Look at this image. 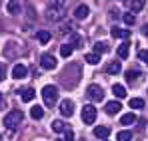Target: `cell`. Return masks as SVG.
<instances>
[{
  "label": "cell",
  "mask_w": 148,
  "mask_h": 141,
  "mask_svg": "<svg viewBox=\"0 0 148 141\" xmlns=\"http://www.w3.org/2000/svg\"><path fill=\"white\" fill-rule=\"evenodd\" d=\"M116 139H118V141H132V131L124 129V131L118 133V137H116Z\"/></svg>",
  "instance_id": "25"
},
{
  "label": "cell",
  "mask_w": 148,
  "mask_h": 141,
  "mask_svg": "<svg viewBox=\"0 0 148 141\" xmlns=\"http://www.w3.org/2000/svg\"><path fill=\"white\" fill-rule=\"evenodd\" d=\"M86 92H88V95H90L94 101H102V99H104V92H102V88L96 86V84H90Z\"/></svg>",
  "instance_id": "5"
},
{
  "label": "cell",
  "mask_w": 148,
  "mask_h": 141,
  "mask_svg": "<svg viewBox=\"0 0 148 141\" xmlns=\"http://www.w3.org/2000/svg\"><path fill=\"white\" fill-rule=\"evenodd\" d=\"M60 113L64 115V117H70L74 113V103L72 99H62V103H60Z\"/></svg>",
  "instance_id": "7"
},
{
  "label": "cell",
  "mask_w": 148,
  "mask_h": 141,
  "mask_svg": "<svg viewBox=\"0 0 148 141\" xmlns=\"http://www.w3.org/2000/svg\"><path fill=\"white\" fill-rule=\"evenodd\" d=\"M36 38H38V42H42V44H48L50 42V34L46 30H40V32L36 34Z\"/></svg>",
  "instance_id": "23"
},
{
  "label": "cell",
  "mask_w": 148,
  "mask_h": 141,
  "mask_svg": "<svg viewBox=\"0 0 148 141\" xmlns=\"http://www.w3.org/2000/svg\"><path fill=\"white\" fill-rule=\"evenodd\" d=\"M128 50H130V44H128V42H122V44L118 46V50H116V54L124 60V58H128Z\"/></svg>",
  "instance_id": "15"
},
{
  "label": "cell",
  "mask_w": 148,
  "mask_h": 141,
  "mask_svg": "<svg viewBox=\"0 0 148 141\" xmlns=\"http://www.w3.org/2000/svg\"><path fill=\"white\" fill-rule=\"evenodd\" d=\"M0 105H2V94H0Z\"/></svg>",
  "instance_id": "36"
},
{
  "label": "cell",
  "mask_w": 148,
  "mask_h": 141,
  "mask_svg": "<svg viewBox=\"0 0 148 141\" xmlns=\"http://www.w3.org/2000/svg\"><path fill=\"white\" fill-rule=\"evenodd\" d=\"M0 141H4V137H2V135H0Z\"/></svg>",
  "instance_id": "37"
},
{
  "label": "cell",
  "mask_w": 148,
  "mask_h": 141,
  "mask_svg": "<svg viewBox=\"0 0 148 141\" xmlns=\"http://www.w3.org/2000/svg\"><path fill=\"white\" fill-rule=\"evenodd\" d=\"M128 103H130L132 109H142V107H144V99H140V97H132Z\"/></svg>",
  "instance_id": "20"
},
{
  "label": "cell",
  "mask_w": 148,
  "mask_h": 141,
  "mask_svg": "<svg viewBox=\"0 0 148 141\" xmlns=\"http://www.w3.org/2000/svg\"><path fill=\"white\" fill-rule=\"evenodd\" d=\"M142 34H144V36H148V24L144 26V28H142Z\"/></svg>",
  "instance_id": "35"
},
{
  "label": "cell",
  "mask_w": 148,
  "mask_h": 141,
  "mask_svg": "<svg viewBox=\"0 0 148 141\" xmlns=\"http://www.w3.org/2000/svg\"><path fill=\"white\" fill-rule=\"evenodd\" d=\"M96 115H98V111H96V107H94V105L86 103V105L82 107V121H84L86 125L94 123V121H96Z\"/></svg>",
  "instance_id": "3"
},
{
  "label": "cell",
  "mask_w": 148,
  "mask_h": 141,
  "mask_svg": "<svg viewBox=\"0 0 148 141\" xmlns=\"http://www.w3.org/2000/svg\"><path fill=\"white\" fill-rule=\"evenodd\" d=\"M40 64H42L44 70H54V68H56V58H54L52 54H42Z\"/></svg>",
  "instance_id": "6"
},
{
  "label": "cell",
  "mask_w": 148,
  "mask_h": 141,
  "mask_svg": "<svg viewBox=\"0 0 148 141\" xmlns=\"http://www.w3.org/2000/svg\"><path fill=\"white\" fill-rule=\"evenodd\" d=\"M70 54H72V46L70 44H64V46L60 48V56L62 58H70Z\"/></svg>",
  "instance_id": "28"
},
{
  "label": "cell",
  "mask_w": 148,
  "mask_h": 141,
  "mask_svg": "<svg viewBox=\"0 0 148 141\" xmlns=\"http://www.w3.org/2000/svg\"><path fill=\"white\" fill-rule=\"evenodd\" d=\"M26 74H28V70H26L24 64H16V66L12 68V78H16V80H22V78H26Z\"/></svg>",
  "instance_id": "8"
},
{
  "label": "cell",
  "mask_w": 148,
  "mask_h": 141,
  "mask_svg": "<svg viewBox=\"0 0 148 141\" xmlns=\"http://www.w3.org/2000/svg\"><path fill=\"white\" fill-rule=\"evenodd\" d=\"M62 16H64V8L50 6L48 10H46V18H48L50 22H58V20H62Z\"/></svg>",
  "instance_id": "4"
},
{
  "label": "cell",
  "mask_w": 148,
  "mask_h": 141,
  "mask_svg": "<svg viewBox=\"0 0 148 141\" xmlns=\"http://www.w3.org/2000/svg\"><path fill=\"white\" fill-rule=\"evenodd\" d=\"M34 90H32V88H28V90H22V92H20V97H22V101H32V99H34Z\"/></svg>",
  "instance_id": "16"
},
{
  "label": "cell",
  "mask_w": 148,
  "mask_h": 141,
  "mask_svg": "<svg viewBox=\"0 0 148 141\" xmlns=\"http://www.w3.org/2000/svg\"><path fill=\"white\" fill-rule=\"evenodd\" d=\"M138 58L148 66V50H140V52H138Z\"/></svg>",
  "instance_id": "30"
},
{
  "label": "cell",
  "mask_w": 148,
  "mask_h": 141,
  "mask_svg": "<svg viewBox=\"0 0 148 141\" xmlns=\"http://www.w3.org/2000/svg\"><path fill=\"white\" fill-rule=\"evenodd\" d=\"M68 127H66V123L64 121H52V131H56V133H62V131H66Z\"/></svg>",
  "instance_id": "18"
},
{
  "label": "cell",
  "mask_w": 148,
  "mask_h": 141,
  "mask_svg": "<svg viewBox=\"0 0 148 141\" xmlns=\"http://www.w3.org/2000/svg\"><path fill=\"white\" fill-rule=\"evenodd\" d=\"M120 68H122V66H120V62H112V64H108L106 72H108V74H118Z\"/></svg>",
  "instance_id": "27"
},
{
  "label": "cell",
  "mask_w": 148,
  "mask_h": 141,
  "mask_svg": "<svg viewBox=\"0 0 148 141\" xmlns=\"http://www.w3.org/2000/svg\"><path fill=\"white\" fill-rule=\"evenodd\" d=\"M2 80H4V66L0 64V82H2Z\"/></svg>",
  "instance_id": "34"
},
{
  "label": "cell",
  "mask_w": 148,
  "mask_h": 141,
  "mask_svg": "<svg viewBox=\"0 0 148 141\" xmlns=\"http://www.w3.org/2000/svg\"><path fill=\"white\" fill-rule=\"evenodd\" d=\"M136 121V115L134 113H124L122 119H120V125H130V123H134Z\"/></svg>",
  "instance_id": "22"
},
{
  "label": "cell",
  "mask_w": 148,
  "mask_h": 141,
  "mask_svg": "<svg viewBox=\"0 0 148 141\" xmlns=\"http://www.w3.org/2000/svg\"><path fill=\"white\" fill-rule=\"evenodd\" d=\"M88 14H90V10H88V6H86V4H80V6L74 10V18H78V20H84Z\"/></svg>",
  "instance_id": "9"
},
{
  "label": "cell",
  "mask_w": 148,
  "mask_h": 141,
  "mask_svg": "<svg viewBox=\"0 0 148 141\" xmlns=\"http://www.w3.org/2000/svg\"><path fill=\"white\" fill-rule=\"evenodd\" d=\"M6 8H8L10 14H20V4H18V0H10Z\"/></svg>",
  "instance_id": "17"
},
{
  "label": "cell",
  "mask_w": 148,
  "mask_h": 141,
  "mask_svg": "<svg viewBox=\"0 0 148 141\" xmlns=\"http://www.w3.org/2000/svg\"><path fill=\"white\" fill-rule=\"evenodd\" d=\"M136 78L140 80V72H134V70L126 72V82H130V84H134V82H136Z\"/></svg>",
  "instance_id": "24"
},
{
  "label": "cell",
  "mask_w": 148,
  "mask_h": 141,
  "mask_svg": "<svg viewBox=\"0 0 148 141\" xmlns=\"http://www.w3.org/2000/svg\"><path fill=\"white\" fill-rule=\"evenodd\" d=\"M72 42L76 44V48H80V44H82V40H80V36H76V34H72Z\"/></svg>",
  "instance_id": "32"
},
{
  "label": "cell",
  "mask_w": 148,
  "mask_h": 141,
  "mask_svg": "<svg viewBox=\"0 0 148 141\" xmlns=\"http://www.w3.org/2000/svg\"><path fill=\"white\" fill-rule=\"evenodd\" d=\"M22 119H24V113H22L20 109H12L10 113L4 115V125H6L8 129H14L16 125H20Z\"/></svg>",
  "instance_id": "1"
},
{
  "label": "cell",
  "mask_w": 148,
  "mask_h": 141,
  "mask_svg": "<svg viewBox=\"0 0 148 141\" xmlns=\"http://www.w3.org/2000/svg\"><path fill=\"white\" fill-rule=\"evenodd\" d=\"M56 97H58V90H56L54 86H44V88H42V99H44V103H46L48 107L56 103Z\"/></svg>",
  "instance_id": "2"
},
{
  "label": "cell",
  "mask_w": 148,
  "mask_h": 141,
  "mask_svg": "<svg viewBox=\"0 0 148 141\" xmlns=\"http://www.w3.org/2000/svg\"><path fill=\"white\" fill-rule=\"evenodd\" d=\"M64 141H74V133L70 131V129L64 131Z\"/></svg>",
  "instance_id": "31"
},
{
  "label": "cell",
  "mask_w": 148,
  "mask_h": 141,
  "mask_svg": "<svg viewBox=\"0 0 148 141\" xmlns=\"http://www.w3.org/2000/svg\"><path fill=\"white\" fill-rule=\"evenodd\" d=\"M122 20H124V24H128V26H132V24L136 22V16H134L132 12H128V14H124V16H122Z\"/></svg>",
  "instance_id": "29"
},
{
  "label": "cell",
  "mask_w": 148,
  "mask_h": 141,
  "mask_svg": "<svg viewBox=\"0 0 148 141\" xmlns=\"http://www.w3.org/2000/svg\"><path fill=\"white\" fill-rule=\"evenodd\" d=\"M108 135H110V129L106 125H98L94 129V137H98V139H108Z\"/></svg>",
  "instance_id": "11"
},
{
  "label": "cell",
  "mask_w": 148,
  "mask_h": 141,
  "mask_svg": "<svg viewBox=\"0 0 148 141\" xmlns=\"http://www.w3.org/2000/svg\"><path fill=\"white\" fill-rule=\"evenodd\" d=\"M104 52H108V46H106V44H104V42H96V44H94V54H104Z\"/></svg>",
  "instance_id": "26"
},
{
  "label": "cell",
  "mask_w": 148,
  "mask_h": 141,
  "mask_svg": "<svg viewBox=\"0 0 148 141\" xmlns=\"http://www.w3.org/2000/svg\"><path fill=\"white\" fill-rule=\"evenodd\" d=\"M120 109H122V105H120L118 101H108V103H106V113H108V115H116Z\"/></svg>",
  "instance_id": "10"
},
{
  "label": "cell",
  "mask_w": 148,
  "mask_h": 141,
  "mask_svg": "<svg viewBox=\"0 0 148 141\" xmlns=\"http://www.w3.org/2000/svg\"><path fill=\"white\" fill-rule=\"evenodd\" d=\"M112 36H114V38H122V40H126V38L130 36V30H122V28L114 26V28H112Z\"/></svg>",
  "instance_id": "12"
},
{
  "label": "cell",
  "mask_w": 148,
  "mask_h": 141,
  "mask_svg": "<svg viewBox=\"0 0 148 141\" xmlns=\"http://www.w3.org/2000/svg\"><path fill=\"white\" fill-rule=\"evenodd\" d=\"M112 94L116 95L118 99H124V97H126V88L120 86V84H114V86H112Z\"/></svg>",
  "instance_id": "13"
},
{
  "label": "cell",
  "mask_w": 148,
  "mask_h": 141,
  "mask_svg": "<svg viewBox=\"0 0 148 141\" xmlns=\"http://www.w3.org/2000/svg\"><path fill=\"white\" fill-rule=\"evenodd\" d=\"M44 115V109L40 107V105H32V109H30V117L32 119H42Z\"/></svg>",
  "instance_id": "14"
},
{
  "label": "cell",
  "mask_w": 148,
  "mask_h": 141,
  "mask_svg": "<svg viewBox=\"0 0 148 141\" xmlns=\"http://www.w3.org/2000/svg\"><path fill=\"white\" fill-rule=\"evenodd\" d=\"M104 141H106V139H104Z\"/></svg>",
  "instance_id": "39"
},
{
  "label": "cell",
  "mask_w": 148,
  "mask_h": 141,
  "mask_svg": "<svg viewBox=\"0 0 148 141\" xmlns=\"http://www.w3.org/2000/svg\"><path fill=\"white\" fill-rule=\"evenodd\" d=\"M84 60H86L90 66H96V64H100V56H98V54H94V52H92V54H86V58H84Z\"/></svg>",
  "instance_id": "21"
},
{
  "label": "cell",
  "mask_w": 148,
  "mask_h": 141,
  "mask_svg": "<svg viewBox=\"0 0 148 141\" xmlns=\"http://www.w3.org/2000/svg\"><path fill=\"white\" fill-rule=\"evenodd\" d=\"M144 8V0H130V10H132V14L134 12H140Z\"/></svg>",
  "instance_id": "19"
},
{
  "label": "cell",
  "mask_w": 148,
  "mask_h": 141,
  "mask_svg": "<svg viewBox=\"0 0 148 141\" xmlns=\"http://www.w3.org/2000/svg\"><path fill=\"white\" fill-rule=\"evenodd\" d=\"M64 4H66V0H56V2H54L56 8H64Z\"/></svg>",
  "instance_id": "33"
},
{
  "label": "cell",
  "mask_w": 148,
  "mask_h": 141,
  "mask_svg": "<svg viewBox=\"0 0 148 141\" xmlns=\"http://www.w3.org/2000/svg\"><path fill=\"white\" fill-rule=\"evenodd\" d=\"M58 141H64V139H58Z\"/></svg>",
  "instance_id": "38"
}]
</instances>
